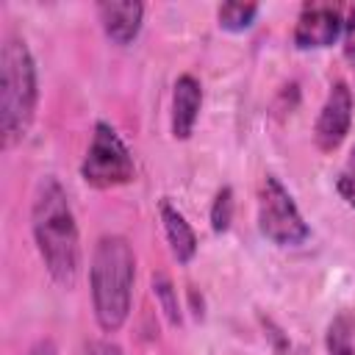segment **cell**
Masks as SVG:
<instances>
[{
	"label": "cell",
	"instance_id": "1",
	"mask_svg": "<svg viewBox=\"0 0 355 355\" xmlns=\"http://www.w3.org/2000/svg\"><path fill=\"white\" fill-rule=\"evenodd\" d=\"M31 230L50 277L61 288H72L80 269V236L67 189L55 175L39 178L33 189Z\"/></svg>",
	"mask_w": 355,
	"mask_h": 355
},
{
	"label": "cell",
	"instance_id": "2",
	"mask_svg": "<svg viewBox=\"0 0 355 355\" xmlns=\"http://www.w3.org/2000/svg\"><path fill=\"white\" fill-rule=\"evenodd\" d=\"M133 280H136V255L130 241L116 233L100 236L92 250L89 288H92L94 319L103 333H116L128 322L133 302Z\"/></svg>",
	"mask_w": 355,
	"mask_h": 355
},
{
	"label": "cell",
	"instance_id": "3",
	"mask_svg": "<svg viewBox=\"0 0 355 355\" xmlns=\"http://www.w3.org/2000/svg\"><path fill=\"white\" fill-rule=\"evenodd\" d=\"M36 61L22 36L8 33L0 47V147L11 150L25 139L36 116Z\"/></svg>",
	"mask_w": 355,
	"mask_h": 355
},
{
	"label": "cell",
	"instance_id": "4",
	"mask_svg": "<svg viewBox=\"0 0 355 355\" xmlns=\"http://www.w3.org/2000/svg\"><path fill=\"white\" fill-rule=\"evenodd\" d=\"M133 175H136V164H133L128 144L108 122L97 119L86 158L80 164L83 183L92 189H114V186L130 183Z\"/></svg>",
	"mask_w": 355,
	"mask_h": 355
},
{
	"label": "cell",
	"instance_id": "5",
	"mask_svg": "<svg viewBox=\"0 0 355 355\" xmlns=\"http://www.w3.org/2000/svg\"><path fill=\"white\" fill-rule=\"evenodd\" d=\"M258 230L277 247H300L311 236L294 197L275 175H266L258 189Z\"/></svg>",
	"mask_w": 355,
	"mask_h": 355
},
{
	"label": "cell",
	"instance_id": "6",
	"mask_svg": "<svg viewBox=\"0 0 355 355\" xmlns=\"http://www.w3.org/2000/svg\"><path fill=\"white\" fill-rule=\"evenodd\" d=\"M352 89L344 80H336L324 97V105L319 108L316 125H313V141L322 153H333L341 147V141L349 133L352 125Z\"/></svg>",
	"mask_w": 355,
	"mask_h": 355
},
{
	"label": "cell",
	"instance_id": "7",
	"mask_svg": "<svg viewBox=\"0 0 355 355\" xmlns=\"http://www.w3.org/2000/svg\"><path fill=\"white\" fill-rule=\"evenodd\" d=\"M341 33H344V17L338 6L305 3L297 17L291 39L300 50H319V47H330Z\"/></svg>",
	"mask_w": 355,
	"mask_h": 355
},
{
	"label": "cell",
	"instance_id": "8",
	"mask_svg": "<svg viewBox=\"0 0 355 355\" xmlns=\"http://www.w3.org/2000/svg\"><path fill=\"white\" fill-rule=\"evenodd\" d=\"M97 17H100L105 36L114 44H130L141 31L144 6L136 0H111V3L97 6Z\"/></svg>",
	"mask_w": 355,
	"mask_h": 355
},
{
	"label": "cell",
	"instance_id": "9",
	"mask_svg": "<svg viewBox=\"0 0 355 355\" xmlns=\"http://www.w3.org/2000/svg\"><path fill=\"white\" fill-rule=\"evenodd\" d=\"M200 105H202L200 80L194 75H180L175 80V92H172V136L175 139H189L194 133Z\"/></svg>",
	"mask_w": 355,
	"mask_h": 355
},
{
	"label": "cell",
	"instance_id": "10",
	"mask_svg": "<svg viewBox=\"0 0 355 355\" xmlns=\"http://www.w3.org/2000/svg\"><path fill=\"white\" fill-rule=\"evenodd\" d=\"M158 211H161L164 233H166V241H169V247H172L175 261H178V263H189V261L197 255V236H194L191 225L186 222V216H183L169 200H161Z\"/></svg>",
	"mask_w": 355,
	"mask_h": 355
},
{
	"label": "cell",
	"instance_id": "11",
	"mask_svg": "<svg viewBox=\"0 0 355 355\" xmlns=\"http://www.w3.org/2000/svg\"><path fill=\"white\" fill-rule=\"evenodd\" d=\"M352 336H355V316L349 311H338L333 316V322L327 324V333H324L327 352L330 355H355Z\"/></svg>",
	"mask_w": 355,
	"mask_h": 355
},
{
	"label": "cell",
	"instance_id": "12",
	"mask_svg": "<svg viewBox=\"0 0 355 355\" xmlns=\"http://www.w3.org/2000/svg\"><path fill=\"white\" fill-rule=\"evenodd\" d=\"M255 14H258V6H255V3H236V0H230V3H222V6L216 8L219 28H225V31H230V33L247 31V28L252 25Z\"/></svg>",
	"mask_w": 355,
	"mask_h": 355
},
{
	"label": "cell",
	"instance_id": "13",
	"mask_svg": "<svg viewBox=\"0 0 355 355\" xmlns=\"http://www.w3.org/2000/svg\"><path fill=\"white\" fill-rule=\"evenodd\" d=\"M153 291H155V297H158V302H161V311H164V316L169 319V324H180V308H178V291H175V286H172V280L164 275V272H158V275H153Z\"/></svg>",
	"mask_w": 355,
	"mask_h": 355
},
{
	"label": "cell",
	"instance_id": "14",
	"mask_svg": "<svg viewBox=\"0 0 355 355\" xmlns=\"http://www.w3.org/2000/svg\"><path fill=\"white\" fill-rule=\"evenodd\" d=\"M233 222V189L222 186L211 202V227L214 233H225Z\"/></svg>",
	"mask_w": 355,
	"mask_h": 355
},
{
	"label": "cell",
	"instance_id": "15",
	"mask_svg": "<svg viewBox=\"0 0 355 355\" xmlns=\"http://www.w3.org/2000/svg\"><path fill=\"white\" fill-rule=\"evenodd\" d=\"M344 55L349 58V64L355 69V6L349 8V14L344 19Z\"/></svg>",
	"mask_w": 355,
	"mask_h": 355
},
{
	"label": "cell",
	"instance_id": "16",
	"mask_svg": "<svg viewBox=\"0 0 355 355\" xmlns=\"http://www.w3.org/2000/svg\"><path fill=\"white\" fill-rule=\"evenodd\" d=\"M336 191L341 194V200L347 205L355 208V172H344L338 180H336Z\"/></svg>",
	"mask_w": 355,
	"mask_h": 355
},
{
	"label": "cell",
	"instance_id": "17",
	"mask_svg": "<svg viewBox=\"0 0 355 355\" xmlns=\"http://www.w3.org/2000/svg\"><path fill=\"white\" fill-rule=\"evenodd\" d=\"M83 355H122V349L114 341H89Z\"/></svg>",
	"mask_w": 355,
	"mask_h": 355
},
{
	"label": "cell",
	"instance_id": "18",
	"mask_svg": "<svg viewBox=\"0 0 355 355\" xmlns=\"http://www.w3.org/2000/svg\"><path fill=\"white\" fill-rule=\"evenodd\" d=\"M28 355H58V349H55L53 338H42V341H36V344L28 349Z\"/></svg>",
	"mask_w": 355,
	"mask_h": 355
},
{
	"label": "cell",
	"instance_id": "19",
	"mask_svg": "<svg viewBox=\"0 0 355 355\" xmlns=\"http://www.w3.org/2000/svg\"><path fill=\"white\" fill-rule=\"evenodd\" d=\"M347 172H355V150H352V155H349V169Z\"/></svg>",
	"mask_w": 355,
	"mask_h": 355
}]
</instances>
